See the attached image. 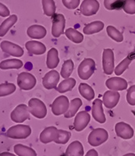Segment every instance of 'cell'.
<instances>
[{
	"mask_svg": "<svg viewBox=\"0 0 135 156\" xmlns=\"http://www.w3.org/2000/svg\"><path fill=\"white\" fill-rule=\"evenodd\" d=\"M122 9L127 14H135V0H123Z\"/></svg>",
	"mask_w": 135,
	"mask_h": 156,
	"instance_id": "74e56055",
	"label": "cell"
},
{
	"mask_svg": "<svg viewBox=\"0 0 135 156\" xmlns=\"http://www.w3.org/2000/svg\"><path fill=\"white\" fill-rule=\"evenodd\" d=\"M29 112L37 119H43L47 115V108L44 103L38 98H31L28 101Z\"/></svg>",
	"mask_w": 135,
	"mask_h": 156,
	"instance_id": "7a4b0ae2",
	"label": "cell"
},
{
	"mask_svg": "<svg viewBox=\"0 0 135 156\" xmlns=\"http://www.w3.org/2000/svg\"><path fill=\"white\" fill-rule=\"evenodd\" d=\"M114 53L110 48H105L102 53V68L104 73L111 75L114 72Z\"/></svg>",
	"mask_w": 135,
	"mask_h": 156,
	"instance_id": "52a82bcc",
	"label": "cell"
},
{
	"mask_svg": "<svg viewBox=\"0 0 135 156\" xmlns=\"http://www.w3.org/2000/svg\"><path fill=\"white\" fill-rule=\"evenodd\" d=\"M69 107V101L66 96L61 95L57 97L52 104V112L55 115L66 114Z\"/></svg>",
	"mask_w": 135,
	"mask_h": 156,
	"instance_id": "8992f818",
	"label": "cell"
},
{
	"mask_svg": "<svg viewBox=\"0 0 135 156\" xmlns=\"http://www.w3.org/2000/svg\"><path fill=\"white\" fill-rule=\"evenodd\" d=\"M123 156H135V154H133V153H128V154H124Z\"/></svg>",
	"mask_w": 135,
	"mask_h": 156,
	"instance_id": "ee69618b",
	"label": "cell"
},
{
	"mask_svg": "<svg viewBox=\"0 0 135 156\" xmlns=\"http://www.w3.org/2000/svg\"><path fill=\"white\" fill-rule=\"evenodd\" d=\"M59 81V74L56 70L49 71L44 75L42 79V84L48 90L56 89L57 84Z\"/></svg>",
	"mask_w": 135,
	"mask_h": 156,
	"instance_id": "5bb4252c",
	"label": "cell"
},
{
	"mask_svg": "<svg viewBox=\"0 0 135 156\" xmlns=\"http://www.w3.org/2000/svg\"><path fill=\"white\" fill-rule=\"evenodd\" d=\"M28 107L24 104L19 105L10 114V118L15 122H23L30 118Z\"/></svg>",
	"mask_w": 135,
	"mask_h": 156,
	"instance_id": "9c48e42d",
	"label": "cell"
},
{
	"mask_svg": "<svg viewBox=\"0 0 135 156\" xmlns=\"http://www.w3.org/2000/svg\"><path fill=\"white\" fill-rule=\"evenodd\" d=\"M105 86L109 90L119 91V90H126L127 88L128 83L123 78L114 76V77L108 78L105 81Z\"/></svg>",
	"mask_w": 135,
	"mask_h": 156,
	"instance_id": "e0dca14e",
	"label": "cell"
},
{
	"mask_svg": "<svg viewBox=\"0 0 135 156\" xmlns=\"http://www.w3.org/2000/svg\"><path fill=\"white\" fill-rule=\"evenodd\" d=\"M115 132L119 137L124 140L132 138L134 134V131L131 126L124 122H119L115 124Z\"/></svg>",
	"mask_w": 135,
	"mask_h": 156,
	"instance_id": "7c38bea8",
	"label": "cell"
},
{
	"mask_svg": "<svg viewBox=\"0 0 135 156\" xmlns=\"http://www.w3.org/2000/svg\"><path fill=\"white\" fill-rule=\"evenodd\" d=\"M25 47L30 55H42L46 51L45 45L40 41H29L26 42Z\"/></svg>",
	"mask_w": 135,
	"mask_h": 156,
	"instance_id": "d6986e66",
	"label": "cell"
},
{
	"mask_svg": "<svg viewBox=\"0 0 135 156\" xmlns=\"http://www.w3.org/2000/svg\"><path fill=\"white\" fill-rule=\"evenodd\" d=\"M123 0H104V6L108 10H115L123 8Z\"/></svg>",
	"mask_w": 135,
	"mask_h": 156,
	"instance_id": "836d02e7",
	"label": "cell"
},
{
	"mask_svg": "<svg viewBox=\"0 0 135 156\" xmlns=\"http://www.w3.org/2000/svg\"><path fill=\"white\" fill-rule=\"evenodd\" d=\"M13 150L18 156H37V153L34 149L21 144H16Z\"/></svg>",
	"mask_w": 135,
	"mask_h": 156,
	"instance_id": "83f0119b",
	"label": "cell"
},
{
	"mask_svg": "<svg viewBox=\"0 0 135 156\" xmlns=\"http://www.w3.org/2000/svg\"><path fill=\"white\" fill-rule=\"evenodd\" d=\"M106 31L108 37H111L112 40L116 42H122L123 41V35L122 34V33L113 26H111V25L108 26L106 28Z\"/></svg>",
	"mask_w": 135,
	"mask_h": 156,
	"instance_id": "d6a6232c",
	"label": "cell"
},
{
	"mask_svg": "<svg viewBox=\"0 0 135 156\" xmlns=\"http://www.w3.org/2000/svg\"><path fill=\"white\" fill-rule=\"evenodd\" d=\"M95 62L91 58H84L80 63L77 69L78 76L82 80H88L94 73Z\"/></svg>",
	"mask_w": 135,
	"mask_h": 156,
	"instance_id": "6da1fadb",
	"label": "cell"
},
{
	"mask_svg": "<svg viewBox=\"0 0 135 156\" xmlns=\"http://www.w3.org/2000/svg\"><path fill=\"white\" fill-rule=\"evenodd\" d=\"M17 84L21 90H29L34 88L36 85L37 80L34 75L27 72L20 73L17 76Z\"/></svg>",
	"mask_w": 135,
	"mask_h": 156,
	"instance_id": "5b68a950",
	"label": "cell"
},
{
	"mask_svg": "<svg viewBox=\"0 0 135 156\" xmlns=\"http://www.w3.org/2000/svg\"><path fill=\"white\" fill-rule=\"evenodd\" d=\"M62 2L68 9H75L80 5V0H62Z\"/></svg>",
	"mask_w": 135,
	"mask_h": 156,
	"instance_id": "ab89813d",
	"label": "cell"
},
{
	"mask_svg": "<svg viewBox=\"0 0 135 156\" xmlns=\"http://www.w3.org/2000/svg\"><path fill=\"white\" fill-rule=\"evenodd\" d=\"M103 22L100 21V20H95V21H93L86 25L85 27H83V32L87 35H91V34L98 33V32L103 30Z\"/></svg>",
	"mask_w": 135,
	"mask_h": 156,
	"instance_id": "603a6c76",
	"label": "cell"
},
{
	"mask_svg": "<svg viewBox=\"0 0 135 156\" xmlns=\"http://www.w3.org/2000/svg\"><path fill=\"white\" fill-rule=\"evenodd\" d=\"M85 156H98V153L97 152V151H95L94 149H91L89 150L87 152V154H85Z\"/></svg>",
	"mask_w": 135,
	"mask_h": 156,
	"instance_id": "b9f144b4",
	"label": "cell"
},
{
	"mask_svg": "<svg viewBox=\"0 0 135 156\" xmlns=\"http://www.w3.org/2000/svg\"><path fill=\"white\" fill-rule=\"evenodd\" d=\"M73 69H74V63L71 59H68V60L65 61L62 64V68H61L60 74L62 77L64 79L69 78L70 75L73 73Z\"/></svg>",
	"mask_w": 135,
	"mask_h": 156,
	"instance_id": "1f68e13d",
	"label": "cell"
},
{
	"mask_svg": "<svg viewBox=\"0 0 135 156\" xmlns=\"http://www.w3.org/2000/svg\"><path fill=\"white\" fill-rule=\"evenodd\" d=\"M82 101L78 98H76L74 99H72L71 101L69 102V107L68 111L66 112V114H64V116L65 118H72V117L76 115V113L77 112L79 108H80V106L82 105Z\"/></svg>",
	"mask_w": 135,
	"mask_h": 156,
	"instance_id": "f1b7e54d",
	"label": "cell"
},
{
	"mask_svg": "<svg viewBox=\"0 0 135 156\" xmlns=\"http://www.w3.org/2000/svg\"><path fill=\"white\" fill-rule=\"evenodd\" d=\"M1 49L3 52L15 57H21L23 55V49L18 44L8 41H2L0 44Z\"/></svg>",
	"mask_w": 135,
	"mask_h": 156,
	"instance_id": "8fae6325",
	"label": "cell"
},
{
	"mask_svg": "<svg viewBox=\"0 0 135 156\" xmlns=\"http://www.w3.org/2000/svg\"><path fill=\"white\" fill-rule=\"evenodd\" d=\"M0 156H16V155L9 152H2L0 154Z\"/></svg>",
	"mask_w": 135,
	"mask_h": 156,
	"instance_id": "7bdbcfd3",
	"label": "cell"
},
{
	"mask_svg": "<svg viewBox=\"0 0 135 156\" xmlns=\"http://www.w3.org/2000/svg\"><path fill=\"white\" fill-rule=\"evenodd\" d=\"M31 133V129L27 125H16L8 129L6 136L12 139H26Z\"/></svg>",
	"mask_w": 135,
	"mask_h": 156,
	"instance_id": "277c9868",
	"label": "cell"
},
{
	"mask_svg": "<svg viewBox=\"0 0 135 156\" xmlns=\"http://www.w3.org/2000/svg\"><path fill=\"white\" fill-rule=\"evenodd\" d=\"M91 120V116L86 111H81L76 114L73 122V126L76 131L80 132L85 129Z\"/></svg>",
	"mask_w": 135,
	"mask_h": 156,
	"instance_id": "4fadbf2b",
	"label": "cell"
},
{
	"mask_svg": "<svg viewBox=\"0 0 135 156\" xmlns=\"http://www.w3.org/2000/svg\"><path fill=\"white\" fill-rule=\"evenodd\" d=\"M9 14H10V12L7 6H5L4 4L0 2V16L6 17V16H9Z\"/></svg>",
	"mask_w": 135,
	"mask_h": 156,
	"instance_id": "60d3db41",
	"label": "cell"
},
{
	"mask_svg": "<svg viewBox=\"0 0 135 156\" xmlns=\"http://www.w3.org/2000/svg\"><path fill=\"white\" fill-rule=\"evenodd\" d=\"M120 98V94L115 90H107L102 97V102L107 108H113L117 105Z\"/></svg>",
	"mask_w": 135,
	"mask_h": 156,
	"instance_id": "2e32d148",
	"label": "cell"
},
{
	"mask_svg": "<svg viewBox=\"0 0 135 156\" xmlns=\"http://www.w3.org/2000/svg\"><path fill=\"white\" fill-rule=\"evenodd\" d=\"M65 156H83V147L78 140H74L66 148Z\"/></svg>",
	"mask_w": 135,
	"mask_h": 156,
	"instance_id": "44dd1931",
	"label": "cell"
},
{
	"mask_svg": "<svg viewBox=\"0 0 135 156\" xmlns=\"http://www.w3.org/2000/svg\"><path fill=\"white\" fill-rule=\"evenodd\" d=\"M16 90V86L12 83H5L0 84V97H4L12 94Z\"/></svg>",
	"mask_w": 135,
	"mask_h": 156,
	"instance_id": "e575fe53",
	"label": "cell"
},
{
	"mask_svg": "<svg viewBox=\"0 0 135 156\" xmlns=\"http://www.w3.org/2000/svg\"><path fill=\"white\" fill-rule=\"evenodd\" d=\"M28 37L33 39H42L47 34L46 29L41 25H32L27 30Z\"/></svg>",
	"mask_w": 135,
	"mask_h": 156,
	"instance_id": "ffe728a7",
	"label": "cell"
},
{
	"mask_svg": "<svg viewBox=\"0 0 135 156\" xmlns=\"http://www.w3.org/2000/svg\"><path fill=\"white\" fill-rule=\"evenodd\" d=\"M42 8L44 15L47 16H53L55 14L56 6L54 0H41Z\"/></svg>",
	"mask_w": 135,
	"mask_h": 156,
	"instance_id": "4dcf8cb0",
	"label": "cell"
},
{
	"mask_svg": "<svg viewBox=\"0 0 135 156\" xmlns=\"http://www.w3.org/2000/svg\"><path fill=\"white\" fill-rule=\"evenodd\" d=\"M100 8V4L97 0H83L80 4V11L82 15L91 16L96 14Z\"/></svg>",
	"mask_w": 135,
	"mask_h": 156,
	"instance_id": "ba28073f",
	"label": "cell"
},
{
	"mask_svg": "<svg viewBox=\"0 0 135 156\" xmlns=\"http://www.w3.org/2000/svg\"><path fill=\"white\" fill-rule=\"evenodd\" d=\"M66 20L62 14H55L52 16V34L54 37H59L64 33Z\"/></svg>",
	"mask_w": 135,
	"mask_h": 156,
	"instance_id": "30bf717a",
	"label": "cell"
},
{
	"mask_svg": "<svg viewBox=\"0 0 135 156\" xmlns=\"http://www.w3.org/2000/svg\"><path fill=\"white\" fill-rule=\"evenodd\" d=\"M126 101L129 105H135V85H132L127 90Z\"/></svg>",
	"mask_w": 135,
	"mask_h": 156,
	"instance_id": "f35d334b",
	"label": "cell"
},
{
	"mask_svg": "<svg viewBox=\"0 0 135 156\" xmlns=\"http://www.w3.org/2000/svg\"><path fill=\"white\" fill-rule=\"evenodd\" d=\"M17 19L18 18L16 15H12L2 22V24L0 25V37H3L7 34L9 29L16 23Z\"/></svg>",
	"mask_w": 135,
	"mask_h": 156,
	"instance_id": "cb8c5ba5",
	"label": "cell"
},
{
	"mask_svg": "<svg viewBox=\"0 0 135 156\" xmlns=\"http://www.w3.org/2000/svg\"><path fill=\"white\" fill-rule=\"evenodd\" d=\"M23 66V62L20 59H16V58L5 59L0 62V69H20Z\"/></svg>",
	"mask_w": 135,
	"mask_h": 156,
	"instance_id": "4316f807",
	"label": "cell"
},
{
	"mask_svg": "<svg viewBox=\"0 0 135 156\" xmlns=\"http://www.w3.org/2000/svg\"><path fill=\"white\" fill-rule=\"evenodd\" d=\"M59 58L58 50L55 48H51L47 54V67L49 69H55L59 65Z\"/></svg>",
	"mask_w": 135,
	"mask_h": 156,
	"instance_id": "7402d4cb",
	"label": "cell"
},
{
	"mask_svg": "<svg viewBox=\"0 0 135 156\" xmlns=\"http://www.w3.org/2000/svg\"><path fill=\"white\" fill-rule=\"evenodd\" d=\"M76 83V81L74 78L69 77L67 78V79H65L56 87V90L59 93H65L67 92V91H70L75 87Z\"/></svg>",
	"mask_w": 135,
	"mask_h": 156,
	"instance_id": "d4e9b609",
	"label": "cell"
},
{
	"mask_svg": "<svg viewBox=\"0 0 135 156\" xmlns=\"http://www.w3.org/2000/svg\"><path fill=\"white\" fill-rule=\"evenodd\" d=\"M58 129L55 126H48L46 127L41 133L39 139L43 144H48L50 142L56 140L58 137Z\"/></svg>",
	"mask_w": 135,
	"mask_h": 156,
	"instance_id": "ac0fdd59",
	"label": "cell"
},
{
	"mask_svg": "<svg viewBox=\"0 0 135 156\" xmlns=\"http://www.w3.org/2000/svg\"><path fill=\"white\" fill-rule=\"evenodd\" d=\"M102 101L99 98H96L94 100L92 103V112L93 118L94 120L97 121L99 123H105L106 121V118L104 114L103 108H102Z\"/></svg>",
	"mask_w": 135,
	"mask_h": 156,
	"instance_id": "9a60e30c",
	"label": "cell"
},
{
	"mask_svg": "<svg viewBox=\"0 0 135 156\" xmlns=\"http://www.w3.org/2000/svg\"><path fill=\"white\" fill-rule=\"evenodd\" d=\"M131 62L132 59L130 58V57H126V58H125L124 59H123L122 62H119V63L118 64V66L115 68V69H114L115 74L116 75V76H120V75L123 74V72L129 67V65L131 63Z\"/></svg>",
	"mask_w": 135,
	"mask_h": 156,
	"instance_id": "d590c367",
	"label": "cell"
},
{
	"mask_svg": "<svg viewBox=\"0 0 135 156\" xmlns=\"http://www.w3.org/2000/svg\"><path fill=\"white\" fill-rule=\"evenodd\" d=\"M108 138V133L107 130L103 128H97L93 129L90 133L87 138L89 144L93 147H98L105 143Z\"/></svg>",
	"mask_w": 135,
	"mask_h": 156,
	"instance_id": "3957f363",
	"label": "cell"
},
{
	"mask_svg": "<svg viewBox=\"0 0 135 156\" xmlns=\"http://www.w3.org/2000/svg\"><path fill=\"white\" fill-rule=\"evenodd\" d=\"M79 93L80 95L87 101H91L94 98V91L92 87L85 83H80L78 87Z\"/></svg>",
	"mask_w": 135,
	"mask_h": 156,
	"instance_id": "484cf974",
	"label": "cell"
},
{
	"mask_svg": "<svg viewBox=\"0 0 135 156\" xmlns=\"http://www.w3.org/2000/svg\"><path fill=\"white\" fill-rule=\"evenodd\" d=\"M71 137V133L63 129H58V137L55 143L59 144H65Z\"/></svg>",
	"mask_w": 135,
	"mask_h": 156,
	"instance_id": "8d00e7d4",
	"label": "cell"
},
{
	"mask_svg": "<svg viewBox=\"0 0 135 156\" xmlns=\"http://www.w3.org/2000/svg\"><path fill=\"white\" fill-rule=\"evenodd\" d=\"M65 34L68 39H69L72 42L76 43V44L81 43L83 40V34L77 30L72 28V27L66 29V31H65Z\"/></svg>",
	"mask_w": 135,
	"mask_h": 156,
	"instance_id": "f546056e",
	"label": "cell"
}]
</instances>
